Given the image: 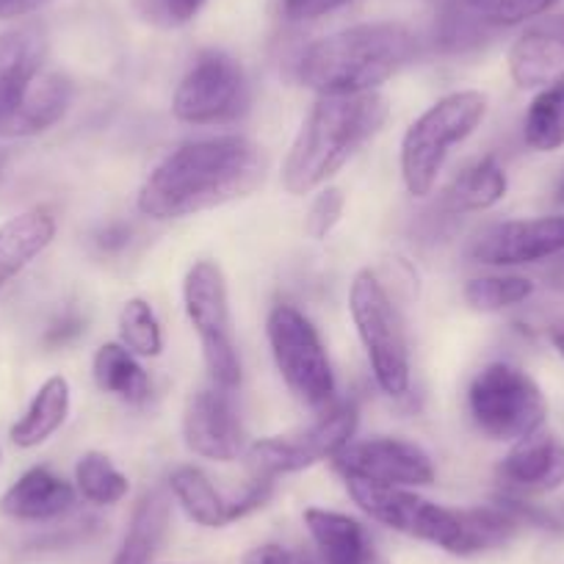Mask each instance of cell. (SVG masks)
<instances>
[{
	"mask_svg": "<svg viewBox=\"0 0 564 564\" xmlns=\"http://www.w3.org/2000/svg\"><path fill=\"white\" fill-rule=\"evenodd\" d=\"M263 181V155L247 135L183 141L141 183L135 208L155 221L186 219L252 194Z\"/></svg>",
	"mask_w": 564,
	"mask_h": 564,
	"instance_id": "6da1fadb",
	"label": "cell"
},
{
	"mask_svg": "<svg viewBox=\"0 0 564 564\" xmlns=\"http://www.w3.org/2000/svg\"><path fill=\"white\" fill-rule=\"evenodd\" d=\"M388 100L368 95H318L302 122L289 159L282 164V186L294 197L322 188L338 175L351 155L388 122Z\"/></svg>",
	"mask_w": 564,
	"mask_h": 564,
	"instance_id": "7a4b0ae2",
	"label": "cell"
},
{
	"mask_svg": "<svg viewBox=\"0 0 564 564\" xmlns=\"http://www.w3.org/2000/svg\"><path fill=\"white\" fill-rule=\"evenodd\" d=\"M417 40L399 23H362L313 42L296 78L316 95H368L415 62Z\"/></svg>",
	"mask_w": 564,
	"mask_h": 564,
	"instance_id": "3957f363",
	"label": "cell"
},
{
	"mask_svg": "<svg viewBox=\"0 0 564 564\" xmlns=\"http://www.w3.org/2000/svg\"><path fill=\"white\" fill-rule=\"evenodd\" d=\"M487 108L490 100L485 91H452L406 128L401 139V181L412 197L423 199L435 192L452 150L476 133L485 122Z\"/></svg>",
	"mask_w": 564,
	"mask_h": 564,
	"instance_id": "277c9868",
	"label": "cell"
},
{
	"mask_svg": "<svg viewBox=\"0 0 564 564\" xmlns=\"http://www.w3.org/2000/svg\"><path fill=\"white\" fill-rule=\"evenodd\" d=\"M468 412L476 430L498 443H520L542 432L547 401L540 384L512 362H490L468 388Z\"/></svg>",
	"mask_w": 564,
	"mask_h": 564,
	"instance_id": "5b68a950",
	"label": "cell"
},
{
	"mask_svg": "<svg viewBox=\"0 0 564 564\" xmlns=\"http://www.w3.org/2000/svg\"><path fill=\"white\" fill-rule=\"evenodd\" d=\"M349 311L373 379L388 395L410 390V344L399 307L371 269L357 271L349 289Z\"/></svg>",
	"mask_w": 564,
	"mask_h": 564,
	"instance_id": "8992f818",
	"label": "cell"
},
{
	"mask_svg": "<svg viewBox=\"0 0 564 564\" xmlns=\"http://www.w3.org/2000/svg\"><path fill=\"white\" fill-rule=\"evenodd\" d=\"M271 357L282 382L302 404L327 410L335 404V371L327 346L311 318L294 305H276L265 322Z\"/></svg>",
	"mask_w": 564,
	"mask_h": 564,
	"instance_id": "52a82bcc",
	"label": "cell"
},
{
	"mask_svg": "<svg viewBox=\"0 0 564 564\" xmlns=\"http://www.w3.org/2000/svg\"><path fill=\"white\" fill-rule=\"evenodd\" d=\"M183 307L203 344V360L214 388L232 390L241 384V357L230 333V296L225 271L216 260H197L183 280Z\"/></svg>",
	"mask_w": 564,
	"mask_h": 564,
	"instance_id": "ba28073f",
	"label": "cell"
},
{
	"mask_svg": "<svg viewBox=\"0 0 564 564\" xmlns=\"http://www.w3.org/2000/svg\"><path fill=\"white\" fill-rule=\"evenodd\" d=\"M249 108V84L241 64L221 51L194 58L172 97V113L186 124H227Z\"/></svg>",
	"mask_w": 564,
	"mask_h": 564,
	"instance_id": "9c48e42d",
	"label": "cell"
},
{
	"mask_svg": "<svg viewBox=\"0 0 564 564\" xmlns=\"http://www.w3.org/2000/svg\"><path fill=\"white\" fill-rule=\"evenodd\" d=\"M335 468L344 479H362L388 487L435 485V465L421 446L401 437H371L346 446L335 457Z\"/></svg>",
	"mask_w": 564,
	"mask_h": 564,
	"instance_id": "30bf717a",
	"label": "cell"
},
{
	"mask_svg": "<svg viewBox=\"0 0 564 564\" xmlns=\"http://www.w3.org/2000/svg\"><path fill=\"white\" fill-rule=\"evenodd\" d=\"M564 252V216H540V219L503 221L481 232L470 247L476 263L529 265L540 260L558 258Z\"/></svg>",
	"mask_w": 564,
	"mask_h": 564,
	"instance_id": "8fae6325",
	"label": "cell"
},
{
	"mask_svg": "<svg viewBox=\"0 0 564 564\" xmlns=\"http://www.w3.org/2000/svg\"><path fill=\"white\" fill-rule=\"evenodd\" d=\"M183 443L194 457L236 463L243 452V426L227 390L203 388L183 412Z\"/></svg>",
	"mask_w": 564,
	"mask_h": 564,
	"instance_id": "7c38bea8",
	"label": "cell"
},
{
	"mask_svg": "<svg viewBox=\"0 0 564 564\" xmlns=\"http://www.w3.org/2000/svg\"><path fill=\"white\" fill-rule=\"evenodd\" d=\"M496 474L509 496L558 490L564 485V443L545 432H536V435L514 443Z\"/></svg>",
	"mask_w": 564,
	"mask_h": 564,
	"instance_id": "4fadbf2b",
	"label": "cell"
},
{
	"mask_svg": "<svg viewBox=\"0 0 564 564\" xmlns=\"http://www.w3.org/2000/svg\"><path fill=\"white\" fill-rule=\"evenodd\" d=\"M509 75L520 89H542L564 80V14L536 20L514 40Z\"/></svg>",
	"mask_w": 564,
	"mask_h": 564,
	"instance_id": "5bb4252c",
	"label": "cell"
},
{
	"mask_svg": "<svg viewBox=\"0 0 564 564\" xmlns=\"http://www.w3.org/2000/svg\"><path fill=\"white\" fill-rule=\"evenodd\" d=\"M73 102V84L58 73H40L14 106L0 111V139H23L62 122Z\"/></svg>",
	"mask_w": 564,
	"mask_h": 564,
	"instance_id": "9a60e30c",
	"label": "cell"
},
{
	"mask_svg": "<svg viewBox=\"0 0 564 564\" xmlns=\"http://www.w3.org/2000/svg\"><path fill=\"white\" fill-rule=\"evenodd\" d=\"M78 490L47 468H31L3 492L0 498V512L12 520L25 523H42V520H56L75 507Z\"/></svg>",
	"mask_w": 564,
	"mask_h": 564,
	"instance_id": "2e32d148",
	"label": "cell"
},
{
	"mask_svg": "<svg viewBox=\"0 0 564 564\" xmlns=\"http://www.w3.org/2000/svg\"><path fill=\"white\" fill-rule=\"evenodd\" d=\"M47 56V34L40 25H23L0 34V111L23 97L42 73Z\"/></svg>",
	"mask_w": 564,
	"mask_h": 564,
	"instance_id": "e0dca14e",
	"label": "cell"
},
{
	"mask_svg": "<svg viewBox=\"0 0 564 564\" xmlns=\"http://www.w3.org/2000/svg\"><path fill=\"white\" fill-rule=\"evenodd\" d=\"M305 525L322 553V564H373L379 553L360 520L333 509L311 507Z\"/></svg>",
	"mask_w": 564,
	"mask_h": 564,
	"instance_id": "ac0fdd59",
	"label": "cell"
},
{
	"mask_svg": "<svg viewBox=\"0 0 564 564\" xmlns=\"http://www.w3.org/2000/svg\"><path fill=\"white\" fill-rule=\"evenodd\" d=\"M56 238V216L51 208H29L0 225V289L40 258Z\"/></svg>",
	"mask_w": 564,
	"mask_h": 564,
	"instance_id": "d6986e66",
	"label": "cell"
},
{
	"mask_svg": "<svg viewBox=\"0 0 564 564\" xmlns=\"http://www.w3.org/2000/svg\"><path fill=\"white\" fill-rule=\"evenodd\" d=\"M509 177L507 170L498 164L496 155L474 161L465 166L452 186L443 194V210L446 214H476V210H490L492 205L507 197Z\"/></svg>",
	"mask_w": 564,
	"mask_h": 564,
	"instance_id": "ffe728a7",
	"label": "cell"
},
{
	"mask_svg": "<svg viewBox=\"0 0 564 564\" xmlns=\"http://www.w3.org/2000/svg\"><path fill=\"white\" fill-rule=\"evenodd\" d=\"M91 377L102 393L124 401V404H144L150 399V377L141 368L139 357L122 344H102L91 360Z\"/></svg>",
	"mask_w": 564,
	"mask_h": 564,
	"instance_id": "44dd1931",
	"label": "cell"
},
{
	"mask_svg": "<svg viewBox=\"0 0 564 564\" xmlns=\"http://www.w3.org/2000/svg\"><path fill=\"white\" fill-rule=\"evenodd\" d=\"M69 382L64 377H51L40 390L34 401L12 426V443L20 448H36L56 435L69 415Z\"/></svg>",
	"mask_w": 564,
	"mask_h": 564,
	"instance_id": "7402d4cb",
	"label": "cell"
},
{
	"mask_svg": "<svg viewBox=\"0 0 564 564\" xmlns=\"http://www.w3.org/2000/svg\"><path fill=\"white\" fill-rule=\"evenodd\" d=\"M172 498L183 507V512L205 529H225L232 523L230 498L221 496L208 479V474L194 465H181L170 474Z\"/></svg>",
	"mask_w": 564,
	"mask_h": 564,
	"instance_id": "603a6c76",
	"label": "cell"
},
{
	"mask_svg": "<svg viewBox=\"0 0 564 564\" xmlns=\"http://www.w3.org/2000/svg\"><path fill=\"white\" fill-rule=\"evenodd\" d=\"M166 525H170V498L161 490H150L135 507L113 564H150V558L164 542Z\"/></svg>",
	"mask_w": 564,
	"mask_h": 564,
	"instance_id": "cb8c5ba5",
	"label": "cell"
},
{
	"mask_svg": "<svg viewBox=\"0 0 564 564\" xmlns=\"http://www.w3.org/2000/svg\"><path fill=\"white\" fill-rule=\"evenodd\" d=\"M523 141L536 153L564 148V80L536 91L523 119Z\"/></svg>",
	"mask_w": 564,
	"mask_h": 564,
	"instance_id": "d4e9b609",
	"label": "cell"
},
{
	"mask_svg": "<svg viewBox=\"0 0 564 564\" xmlns=\"http://www.w3.org/2000/svg\"><path fill=\"white\" fill-rule=\"evenodd\" d=\"M357 423H360V410L355 401H338V404L322 410V415L302 430V441L311 448L313 459L324 463V459H335L346 446L355 443Z\"/></svg>",
	"mask_w": 564,
	"mask_h": 564,
	"instance_id": "484cf974",
	"label": "cell"
},
{
	"mask_svg": "<svg viewBox=\"0 0 564 564\" xmlns=\"http://www.w3.org/2000/svg\"><path fill=\"white\" fill-rule=\"evenodd\" d=\"M249 470L252 476L260 479H280V476L300 474L316 465L311 448L305 446L302 435H276V437H263V441H254L247 452Z\"/></svg>",
	"mask_w": 564,
	"mask_h": 564,
	"instance_id": "4316f807",
	"label": "cell"
},
{
	"mask_svg": "<svg viewBox=\"0 0 564 564\" xmlns=\"http://www.w3.org/2000/svg\"><path fill=\"white\" fill-rule=\"evenodd\" d=\"M75 490L95 507H113L130 490V481L106 454L86 452L75 465Z\"/></svg>",
	"mask_w": 564,
	"mask_h": 564,
	"instance_id": "83f0119b",
	"label": "cell"
},
{
	"mask_svg": "<svg viewBox=\"0 0 564 564\" xmlns=\"http://www.w3.org/2000/svg\"><path fill=\"white\" fill-rule=\"evenodd\" d=\"M534 294V282L520 274H487L465 282V302L470 311L501 313L514 305H523Z\"/></svg>",
	"mask_w": 564,
	"mask_h": 564,
	"instance_id": "f1b7e54d",
	"label": "cell"
},
{
	"mask_svg": "<svg viewBox=\"0 0 564 564\" xmlns=\"http://www.w3.org/2000/svg\"><path fill=\"white\" fill-rule=\"evenodd\" d=\"M119 344L135 357H159L164 351V329L153 305L141 296H133L119 311Z\"/></svg>",
	"mask_w": 564,
	"mask_h": 564,
	"instance_id": "f546056e",
	"label": "cell"
},
{
	"mask_svg": "<svg viewBox=\"0 0 564 564\" xmlns=\"http://www.w3.org/2000/svg\"><path fill=\"white\" fill-rule=\"evenodd\" d=\"M490 25L481 23V20L476 18V14H470L463 3L437 12L435 45L441 47L443 53L476 51V47H481L490 40Z\"/></svg>",
	"mask_w": 564,
	"mask_h": 564,
	"instance_id": "4dcf8cb0",
	"label": "cell"
},
{
	"mask_svg": "<svg viewBox=\"0 0 564 564\" xmlns=\"http://www.w3.org/2000/svg\"><path fill=\"white\" fill-rule=\"evenodd\" d=\"M556 3L558 0H463V7L492 31L512 29V25L542 18Z\"/></svg>",
	"mask_w": 564,
	"mask_h": 564,
	"instance_id": "1f68e13d",
	"label": "cell"
},
{
	"mask_svg": "<svg viewBox=\"0 0 564 564\" xmlns=\"http://www.w3.org/2000/svg\"><path fill=\"white\" fill-rule=\"evenodd\" d=\"M344 208H346V197L340 188H324V192H318L305 216L307 238H313V241H324V238L338 227L340 216H344Z\"/></svg>",
	"mask_w": 564,
	"mask_h": 564,
	"instance_id": "d6a6232c",
	"label": "cell"
},
{
	"mask_svg": "<svg viewBox=\"0 0 564 564\" xmlns=\"http://www.w3.org/2000/svg\"><path fill=\"white\" fill-rule=\"evenodd\" d=\"M243 564H322L318 558H313L307 551H291V547L282 545H260L243 556Z\"/></svg>",
	"mask_w": 564,
	"mask_h": 564,
	"instance_id": "836d02e7",
	"label": "cell"
},
{
	"mask_svg": "<svg viewBox=\"0 0 564 564\" xmlns=\"http://www.w3.org/2000/svg\"><path fill=\"white\" fill-rule=\"evenodd\" d=\"M355 0H282V12L289 20H318L338 9L349 7Z\"/></svg>",
	"mask_w": 564,
	"mask_h": 564,
	"instance_id": "e575fe53",
	"label": "cell"
},
{
	"mask_svg": "<svg viewBox=\"0 0 564 564\" xmlns=\"http://www.w3.org/2000/svg\"><path fill=\"white\" fill-rule=\"evenodd\" d=\"M80 333H84V318L75 316V313H67V316H62V322H56L51 329H47L45 344L51 346L67 344V340H73L75 335Z\"/></svg>",
	"mask_w": 564,
	"mask_h": 564,
	"instance_id": "d590c367",
	"label": "cell"
},
{
	"mask_svg": "<svg viewBox=\"0 0 564 564\" xmlns=\"http://www.w3.org/2000/svg\"><path fill=\"white\" fill-rule=\"evenodd\" d=\"M205 7V0H164V12L172 23L183 25L188 20H194L199 14V9Z\"/></svg>",
	"mask_w": 564,
	"mask_h": 564,
	"instance_id": "8d00e7d4",
	"label": "cell"
},
{
	"mask_svg": "<svg viewBox=\"0 0 564 564\" xmlns=\"http://www.w3.org/2000/svg\"><path fill=\"white\" fill-rule=\"evenodd\" d=\"M51 0H0V20H18L40 12Z\"/></svg>",
	"mask_w": 564,
	"mask_h": 564,
	"instance_id": "74e56055",
	"label": "cell"
},
{
	"mask_svg": "<svg viewBox=\"0 0 564 564\" xmlns=\"http://www.w3.org/2000/svg\"><path fill=\"white\" fill-rule=\"evenodd\" d=\"M545 280H547V285H551V289H556V291H564V252L558 254V258L553 260L551 265H547V271H545Z\"/></svg>",
	"mask_w": 564,
	"mask_h": 564,
	"instance_id": "f35d334b",
	"label": "cell"
},
{
	"mask_svg": "<svg viewBox=\"0 0 564 564\" xmlns=\"http://www.w3.org/2000/svg\"><path fill=\"white\" fill-rule=\"evenodd\" d=\"M100 243H102V247H106V249L124 247V243H128V230H124V227H111V230L102 232Z\"/></svg>",
	"mask_w": 564,
	"mask_h": 564,
	"instance_id": "ab89813d",
	"label": "cell"
},
{
	"mask_svg": "<svg viewBox=\"0 0 564 564\" xmlns=\"http://www.w3.org/2000/svg\"><path fill=\"white\" fill-rule=\"evenodd\" d=\"M551 344H553V349H556L558 355L564 357V329H553V333H551Z\"/></svg>",
	"mask_w": 564,
	"mask_h": 564,
	"instance_id": "60d3db41",
	"label": "cell"
},
{
	"mask_svg": "<svg viewBox=\"0 0 564 564\" xmlns=\"http://www.w3.org/2000/svg\"><path fill=\"white\" fill-rule=\"evenodd\" d=\"M426 3H430V7H435L437 12H441V9H448V7H459V3H463V0H426Z\"/></svg>",
	"mask_w": 564,
	"mask_h": 564,
	"instance_id": "b9f144b4",
	"label": "cell"
},
{
	"mask_svg": "<svg viewBox=\"0 0 564 564\" xmlns=\"http://www.w3.org/2000/svg\"><path fill=\"white\" fill-rule=\"evenodd\" d=\"M556 203L564 205V177H562V183L556 186Z\"/></svg>",
	"mask_w": 564,
	"mask_h": 564,
	"instance_id": "7bdbcfd3",
	"label": "cell"
},
{
	"mask_svg": "<svg viewBox=\"0 0 564 564\" xmlns=\"http://www.w3.org/2000/svg\"><path fill=\"white\" fill-rule=\"evenodd\" d=\"M373 564H388V562H384V558H382V556H377V562H373Z\"/></svg>",
	"mask_w": 564,
	"mask_h": 564,
	"instance_id": "ee69618b",
	"label": "cell"
},
{
	"mask_svg": "<svg viewBox=\"0 0 564 564\" xmlns=\"http://www.w3.org/2000/svg\"><path fill=\"white\" fill-rule=\"evenodd\" d=\"M0 166H3V153H0Z\"/></svg>",
	"mask_w": 564,
	"mask_h": 564,
	"instance_id": "f6af8a7d",
	"label": "cell"
}]
</instances>
